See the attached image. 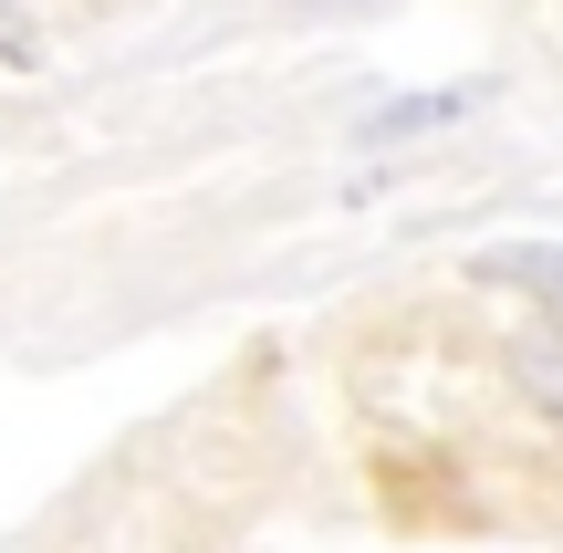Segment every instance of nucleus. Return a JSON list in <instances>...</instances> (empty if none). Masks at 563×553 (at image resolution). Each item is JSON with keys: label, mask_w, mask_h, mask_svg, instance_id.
I'll use <instances>...</instances> for the list:
<instances>
[{"label": "nucleus", "mask_w": 563, "mask_h": 553, "mask_svg": "<svg viewBox=\"0 0 563 553\" xmlns=\"http://www.w3.org/2000/svg\"><path fill=\"white\" fill-rule=\"evenodd\" d=\"M490 272H501V283H543L563 303V262H553V251H490Z\"/></svg>", "instance_id": "nucleus-2"}, {"label": "nucleus", "mask_w": 563, "mask_h": 553, "mask_svg": "<svg viewBox=\"0 0 563 553\" xmlns=\"http://www.w3.org/2000/svg\"><path fill=\"white\" fill-rule=\"evenodd\" d=\"M0 63H32V32H21V11L0 0Z\"/></svg>", "instance_id": "nucleus-4"}, {"label": "nucleus", "mask_w": 563, "mask_h": 553, "mask_svg": "<svg viewBox=\"0 0 563 553\" xmlns=\"http://www.w3.org/2000/svg\"><path fill=\"white\" fill-rule=\"evenodd\" d=\"M470 95H407V104H386L376 125H365V146H397V136H428V125H449Z\"/></svg>", "instance_id": "nucleus-1"}, {"label": "nucleus", "mask_w": 563, "mask_h": 553, "mask_svg": "<svg viewBox=\"0 0 563 553\" xmlns=\"http://www.w3.org/2000/svg\"><path fill=\"white\" fill-rule=\"evenodd\" d=\"M522 376H532V387H553V408H563V334H532V345H522Z\"/></svg>", "instance_id": "nucleus-3"}]
</instances>
